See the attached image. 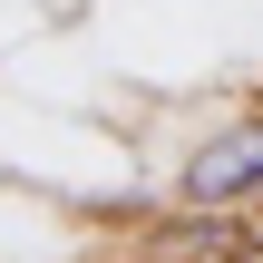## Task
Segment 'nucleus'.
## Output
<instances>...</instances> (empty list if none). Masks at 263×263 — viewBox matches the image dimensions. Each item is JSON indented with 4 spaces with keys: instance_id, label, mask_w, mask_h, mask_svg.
Masks as SVG:
<instances>
[{
    "instance_id": "1",
    "label": "nucleus",
    "mask_w": 263,
    "mask_h": 263,
    "mask_svg": "<svg viewBox=\"0 0 263 263\" xmlns=\"http://www.w3.org/2000/svg\"><path fill=\"white\" fill-rule=\"evenodd\" d=\"M176 195H185V205H254V195H263V107L234 117L224 137H205V146L185 156Z\"/></svg>"
}]
</instances>
